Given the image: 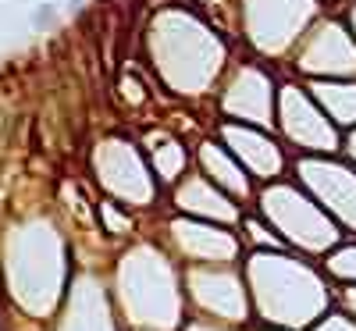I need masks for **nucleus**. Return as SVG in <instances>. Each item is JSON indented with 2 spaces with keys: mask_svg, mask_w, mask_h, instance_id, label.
I'll return each instance as SVG.
<instances>
[{
  "mask_svg": "<svg viewBox=\"0 0 356 331\" xmlns=\"http://www.w3.org/2000/svg\"><path fill=\"white\" fill-rule=\"evenodd\" d=\"M33 22H36V25H50V22H54V11H50V8H40Z\"/></svg>",
  "mask_w": 356,
  "mask_h": 331,
  "instance_id": "obj_1",
  "label": "nucleus"
}]
</instances>
